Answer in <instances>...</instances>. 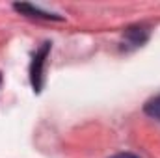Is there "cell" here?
I'll return each mask as SVG.
<instances>
[{"instance_id": "2", "label": "cell", "mask_w": 160, "mask_h": 158, "mask_svg": "<svg viewBox=\"0 0 160 158\" xmlns=\"http://www.w3.org/2000/svg\"><path fill=\"white\" fill-rule=\"evenodd\" d=\"M13 9L24 17H30V19H43V21H56V22H63L65 19L58 13H52V11H47V9H41L34 4H28V2H15L13 4Z\"/></svg>"}, {"instance_id": "4", "label": "cell", "mask_w": 160, "mask_h": 158, "mask_svg": "<svg viewBox=\"0 0 160 158\" xmlns=\"http://www.w3.org/2000/svg\"><path fill=\"white\" fill-rule=\"evenodd\" d=\"M143 114L149 116L151 119L160 121V93L155 95V97H151V99L143 104Z\"/></svg>"}, {"instance_id": "3", "label": "cell", "mask_w": 160, "mask_h": 158, "mask_svg": "<svg viewBox=\"0 0 160 158\" xmlns=\"http://www.w3.org/2000/svg\"><path fill=\"white\" fill-rule=\"evenodd\" d=\"M151 36V28L147 24H132L128 28H125L123 32V41L127 45H130L132 48H138V47H143Z\"/></svg>"}, {"instance_id": "6", "label": "cell", "mask_w": 160, "mask_h": 158, "mask_svg": "<svg viewBox=\"0 0 160 158\" xmlns=\"http://www.w3.org/2000/svg\"><path fill=\"white\" fill-rule=\"evenodd\" d=\"M0 84H2V75H0Z\"/></svg>"}, {"instance_id": "5", "label": "cell", "mask_w": 160, "mask_h": 158, "mask_svg": "<svg viewBox=\"0 0 160 158\" xmlns=\"http://www.w3.org/2000/svg\"><path fill=\"white\" fill-rule=\"evenodd\" d=\"M110 158H140V156H136L134 153H127L125 151V153H116V155H112Z\"/></svg>"}, {"instance_id": "1", "label": "cell", "mask_w": 160, "mask_h": 158, "mask_svg": "<svg viewBox=\"0 0 160 158\" xmlns=\"http://www.w3.org/2000/svg\"><path fill=\"white\" fill-rule=\"evenodd\" d=\"M50 48H52V43L50 41H43L36 48V52L32 56V62H30L28 75H30V86H32L36 95H39L43 91V87H45V65H47Z\"/></svg>"}]
</instances>
